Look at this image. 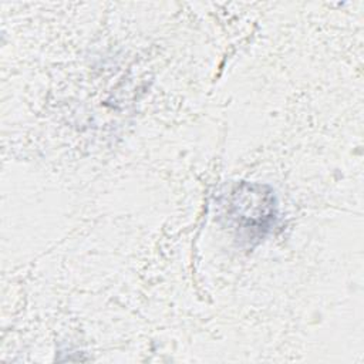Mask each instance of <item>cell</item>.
Listing matches in <instances>:
<instances>
[{"label": "cell", "mask_w": 364, "mask_h": 364, "mask_svg": "<svg viewBox=\"0 0 364 364\" xmlns=\"http://www.w3.org/2000/svg\"><path fill=\"white\" fill-rule=\"evenodd\" d=\"M228 216L246 240H260L274 225L277 206L273 191L260 183L243 182L230 192Z\"/></svg>", "instance_id": "6da1fadb"}]
</instances>
